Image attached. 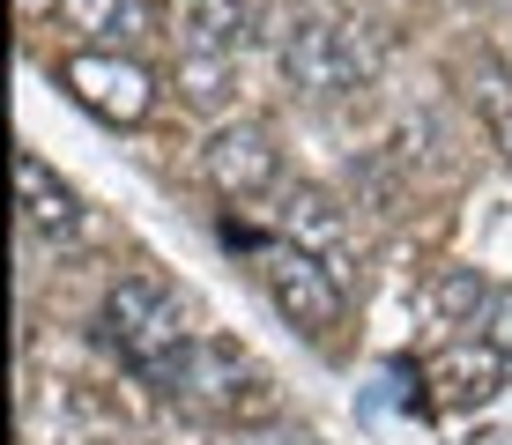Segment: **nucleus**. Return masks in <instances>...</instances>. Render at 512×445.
<instances>
[{
  "instance_id": "20e7f679",
  "label": "nucleus",
  "mask_w": 512,
  "mask_h": 445,
  "mask_svg": "<svg viewBox=\"0 0 512 445\" xmlns=\"http://www.w3.org/2000/svg\"><path fill=\"white\" fill-rule=\"evenodd\" d=\"M260 282H268V297H275V312L290 319L297 334H312V342H327L334 327H342V275L320 260V253H305V245H290V238H275V245H260Z\"/></svg>"
},
{
  "instance_id": "9d476101",
  "label": "nucleus",
  "mask_w": 512,
  "mask_h": 445,
  "mask_svg": "<svg viewBox=\"0 0 512 445\" xmlns=\"http://www.w3.org/2000/svg\"><path fill=\"white\" fill-rule=\"evenodd\" d=\"M253 38V0H179V45L193 60H238Z\"/></svg>"
},
{
  "instance_id": "f03ea898",
  "label": "nucleus",
  "mask_w": 512,
  "mask_h": 445,
  "mask_svg": "<svg viewBox=\"0 0 512 445\" xmlns=\"http://www.w3.org/2000/svg\"><path fill=\"white\" fill-rule=\"evenodd\" d=\"M275 67L282 82L297 89V97H357V89H372L379 75V45L364 23H334V15H305V23L282 30L275 45Z\"/></svg>"
},
{
  "instance_id": "6e6552de",
  "label": "nucleus",
  "mask_w": 512,
  "mask_h": 445,
  "mask_svg": "<svg viewBox=\"0 0 512 445\" xmlns=\"http://www.w3.org/2000/svg\"><path fill=\"white\" fill-rule=\"evenodd\" d=\"M15 201H23V238L52 245V253L82 238V201L45 171V156H30V149L15 156Z\"/></svg>"
},
{
  "instance_id": "39448f33",
  "label": "nucleus",
  "mask_w": 512,
  "mask_h": 445,
  "mask_svg": "<svg viewBox=\"0 0 512 445\" xmlns=\"http://www.w3.org/2000/svg\"><path fill=\"white\" fill-rule=\"evenodd\" d=\"M60 89L75 104H90L97 119H119V127H134V119H149L156 89H149V67L134 60V52H90L75 45L60 60Z\"/></svg>"
},
{
  "instance_id": "7ed1b4c3",
  "label": "nucleus",
  "mask_w": 512,
  "mask_h": 445,
  "mask_svg": "<svg viewBox=\"0 0 512 445\" xmlns=\"http://www.w3.org/2000/svg\"><path fill=\"white\" fill-rule=\"evenodd\" d=\"M171 401L201 408V416H223V423H260V416H275V379H268V364L245 356L238 342L193 334L179 379H171Z\"/></svg>"
},
{
  "instance_id": "1a4fd4ad",
  "label": "nucleus",
  "mask_w": 512,
  "mask_h": 445,
  "mask_svg": "<svg viewBox=\"0 0 512 445\" xmlns=\"http://www.w3.org/2000/svg\"><path fill=\"white\" fill-rule=\"evenodd\" d=\"M52 23H60L75 45H90V52H134L156 30V8L149 0H60Z\"/></svg>"
},
{
  "instance_id": "f257e3e1",
  "label": "nucleus",
  "mask_w": 512,
  "mask_h": 445,
  "mask_svg": "<svg viewBox=\"0 0 512 445\" xmlns=\"http://www.w3.org/2000/svg\"><path fill=\"white\" fill-rule=\"evenodd\" d=\"M104 342L119 349V364L134 371L141 386H164L179 379L186 349H193V327H186V305L179 290H171L164 275H119L112 290H104Z\"/></svg>"
},
{
  "instance_id": "9b49d317",
  "label": "nucleus",
  "mask_w": 512,
  "mask_h": 445,
  "mask_svg": "<svg viewBox=\"0 0 512 445\" xmlns=\"http://www.w3.org/2000/svg\"><path fill=\"white\" fill-rule=\"evenodd\" d=\"M431 386H438L453 408H475V401H490V394L512 386V379H505V356L490 349L483 334H461V342H446V356L431 364Z\"/></svg>"
},
{
  "instance_id": "423d86ee",
  "label": "nucleus",
  "mask_w": 512,
  "mask_h": 445,
  "mask_svg": "<svg viewBox=\"0 0 512 445\" xmlns=\"http://www.w3.org/2000/svg\"><path fill=\"white\" fill-rule=\"evenodd\" d=\"M201 171H208V186H216L223 201H260V193L282 186V141H275V127H260V119H231V127L208 134Z\"/></svg>"
},
{
  "instance_id": "f8f14e48",
  "label": "nucleus",
  "mask_w": 512,
  "mask_h": 445,
  "mask_svg": "<svg viewBox=\"0 0 512 445\" xmlns=\"http://www.w3.org/2000/svg\"><path fill=\"white\" fill-rule=\"evenodd\" d=\"M490 297H498V290H490L475 267H446V275L431 282V305H438V319H446V327H483Z\"/></svg>"
},
{
  "instance_id": "4468645a",
  "label": "nucleus",
  "mask_w": 512,
  "mask_h": 445,
  "mask_svg": "<svg viewBox=\"0 0 512 445\" xmlns=\"http://www.w3.org/2000/svg\"><path fill=\"white\" fill-rule=\"evenodd\" d=\"M490 134H498V149H505V164H512V112H505V119H498Z\"/></svg>"
},
{
  "instance_id": "0eeeda50",
  "label": "nucleus",
  "mask_w": 512,
  "mask_h": 445,
  "mask_svg": "<svg viewBox=\"0 0 512 445\" xmlns=\"http://www.w3.org/2000/svg\"><path fill=\"white\" fill-rule=\"evenodd\" d=\"M275 238L320 253L334 275H349V208L327 186H282L275 193Z\"/></svg>"
},
{
  "instance_id": "ddd939ff",
  "label": "nucleus",
  "mask_w": 512,
  "mask_h": 445,
  "mask_svg": "<svg viewBox=\"0 0 512 445\" xmlns=\"http://www.w3.org/2000/svg\"><path fill=\"white\" fill-rule=\"evenodd\" d=\"M483 342L505 356V379H512V290L490 297V312H483Z\"/></svg>"
}]
</instances>
